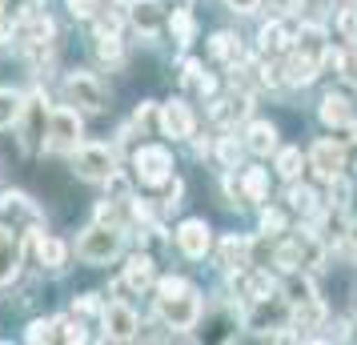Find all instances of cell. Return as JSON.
<instances>
[{
	"mask_svg": "<svg viewBox=\"0 0 357 345\" xmlns=\"http://www.w3.org/2000/svg\"><path fill=\"white\" fill-rule=\"evenodd\" d=\"M81 137H84L81 109H73V105L49 109V129H45V148L49 153H68L73 157V148L81 145Z\"/></svg>",
	"mask_w": 357,
	"mask_h": 345,
	"instance_id": "3",
	"label": "cell"
},
{
	"mask_svg": "<svg viewBox=\"0 0 357 345\" xmlns=\"http://www.w3.org/2000/svg\"><path fill=\"white\" fill-rule=\"evenodd\" d=\"M269 261H273L285 277H289V273H297V269L305 265V241H285V245H277Z\"/></svg>",
	"mask_w": 357,
	"mask_h": 345,
	"instance_id": "23",
	"label": "cell"
},
{
	"mask_svg": "<svg viewBox=\"0 0 357 345\" xmlns=\"http://www.w3.org/2000/svg\"><path fill=\"white\" fill-rule=\"evenodd\" d=\"M245 148H249L253 157L277 153V125H269V121H249V129H245Z\"/></svg>",
	"mask_w": 357,
	"mask_h": 345,
	"instance_id": "17",
	"label": "cell"
},
{
	"mask_svg": "<svg viewBox=\"0 0 357 345\" xmlns=\"http://www.w3.org/2000/svg\"><path fill=\"white\" fill-rule=\"evenodd\" d=\"M0 13H4V0H0Z\"/></svg>",
	"mask_w": 357,
	"mask_h": 345,
	"instance_id": "47",
	"label": "cell"
},
{
	"mask_svg": "<svg viewBox=\"0 0 357 345\" xmlns=\"http://www.w3.org/2000/svg\"><path fill=\"white\" fill-rule=\"evenodd\" d=\"M257 49H261V52H269V56H281V52H289V49H293V36H289V29L281 24V17H269V24H261Z\"/></svg>",
	"mask_w": 357,
	"mask_h": 345,
	"instance_id": "16",
	"label": "cell"
},
{
	"mask_svg": "<svg viewBox=\"0 0 357 345\" xmlns=\"http://www.w3.org/2000/svg\"><path fill=\"white\" fill-rule=\"evenodd\" d=\"M73 169L81 181H109V173H116V148L109 145H97V141H81L73 148Z\"/></svg>",
	"mask_w": 357,
	"mask_h": 345,
	"instance_id": "6",
	"label": "cell"
},
{
	"mask_svg": "<svg viewBox=\"0 0 357 345\" xmlns=\"http://www.w3.org/2000/svg\"><path fill=\"white\" fill-rule=\"evenodd\" d=\"M20 265H24V245H20V233H13L8 225H0V289L13 285L20 277Z\"/></svg>",
	"mask_w": 357,
	"mask_h": 345,
	"instance_id": "12",
	"label": "cell"
},
{
	"mask_svg": "<svg viewBox=\"0 0 357 345\" xmlns=\"http://www.w3.org/2000/svg\"><path fill=\"white\" fill-rule=\"evenodd\" d=\"M285 229H289V217L281 209H261V233L265 237H281Z\"/></svg>",
	"mask_w": 357,
	"mask_h": 345,
	"instance_id": "33",
	"label": "cell"
},
{
	"mask_svg": "<svg viewBox=\"0 0 357 345\" xmlns=\"http://www.w3.org/2000/svg\"><path fill=\"white\" fill-rule=\"evenodd\" d=\"M213 153H217L221 169H237V164H241V141H237V137H221Z\"/></svg>",
	"mask_w": 357,
	"mask_h": 345,
	"instance_id": "32",
	"label": "cell"
},
{
	"mask_svg": "<svg viewBox=\"0 0 357 345\" xmlns=\"http://www.w3.org/2000/svg\"><path fill=\"white\" fill-rule=\"evenodd\" d=\"M321 121L329 129H349L354 125V100L345 97V93H329L321 100Z\"/></svg>",
	"mask_w": 357,
	"mask_h": 345,
	"instance_id": "19",
	"label": "cell"
},
{
	"mask_svg": "<svg viewBox=\"0 0 357 345\" xmlns=\"http://www.w3.org/2000/svg\"><path fill=\"white\" fill-rule=\"evenodd\" d=\"M345 161H349V148L341 145V141H333V137L313 141V148H309V157H305V164L313 169L317 181H329V177L345 173Z\"/></svg>",
	"mask_w": 357,
	"mask_h": 345,
	"instance_id": "8",
	"label": "cell"
},
{
	"mask_svg": "<svg viewBox=\"0 0 357 345\" xmlns=\"http://www.w3.org/2000/svg\"><path fill=\"white\" fill-rule=\"evenodd\" d=\"M349 137H354V148H357V116H354V125H349Z\"/></svg>",
	"mask_w": 357,
	"mask_h": 345,
	"instance_id": "46",
	"label": "cell"
},
{
	"mask_svg": "<svg viewBox=\"0 0 357 345\" xmlns=\"http://www.w3.org/2000/svg\"><path fill=\"white\" fill-rule=\"evenodd\" d=\"M0 217H13V221H24V225H33L36 217H40V209H36V205L24 197V193H13V189H8V193L0 197Z\"/></svg>",
	"mask_w": 357,
	"mask_h": 345,
	"instance_id": "21",
	"label": "cell"
},
{
	"mask_svg": "<svg viewBox=\"0 0 357 345\" xmlns=\"http://www.w3.org/2000/svg\"><path fill=\"white\" fill-rule=\"evenodd\" d=\"M325 321V305L321 297H313L305 305H297V317H293V329H297V337H301V329H317Z\"/></svg>",
	"mask_w": 357,
	"mask_h": 345,
	"instance_id": "30",
	"label": "cell"
},
{
	"mask_svg": "<svg viewBox=\"0 0 357 345\" xmlns=\"http://www.w3.org/2000/svg\"><path fill=\"white\" fill-rule=\"evenodd\" d=\"M165 29L173 33V40H177L181 49H189V45L197 40V20H193V13H189V4L173 8V17L165 20Z\"/></svg>",
	"mask_w": 357,
	"mask_h": 345,
	"instance_id": "20",
	"label": "cell"
},
{
	"mask_svg": "<svg viewBox=\"0 0 357 345\" xmlns=\"http://www.w3.org/2000/svg\"><path fill=\"white\" fill-rule=\"evenodd\" d=\"M281 77H285V84H297V89H305V84H313L317 77H321V65H317V56H309V52H289V61L281 65Z\"/></svg>",
	"mask_w": 357,
	"mask_h": 345,
	"instance_id": "15",
	"label": "cell"
},
{
	"mask_svg": "<svg viewBox=\"0 0 357 345\" xmlns=\"http://www.w3.org/2000/svg\"><path fill=\"white\" fill-rule=\"evenodd\" d=\"M265 8H269V17H289L297 13V0H261Z\"/></svg>",
	"mask_w": 357,
	"mask_h": 345,
	"instance_id": "44",
	"label": "cell"
},
{
	"mask_svg": "<svg viewBox=\"0 0 357 345\" xmlns=\"http://www.w3.org/2000/svg\"><path fill=\"white\" fill-rule=\"evenodd\" d=\"M121 249H125V225H89L81 233V241H77V257L89 265H109L113 257H121Z\"/></svg>",
	"mask_w": 357,
	"mask_h": 345,
	"instance_id": "2",
	"label": "cell"
},
{
	"mask_svg": "<svg viewBox=\"0 0 357 345\" xmlns=\"http://www.w3.org/2000/svg\"><path fill=\"white\" fill-rule=\"evenodd\" d=\"M56 329H61V333H56L61 342H84V337H89L84 325H81V317H77V321H56Z\"/></svg>",
	"mask_w": 357,
	"mask_h": 345,
	"instance_id": "41",
	"label": "cell"
},
{
	"mask_svg": "<svg viewBox=\"0 0 357 345\" xmlns=\"http://www.w3.org/2000/svg\"><path fill=\"white\" fill-rule=\"evenodd\" d=\"M13 129H20V148H24L29 157L45 145V129H49V100H45V93L24 97V113H20V121Z\"/></svg>",
	"mask_w": 357,
	"mask_h": 345,
	"instance_id": "7",
	"label": "cell"
},
{
	"mask_svg": "<svg viewBox=\"0 0 357 345\" xmlns=\"http://www.w3.org/2000/svg\"><path fill=\"white\" fill-rule=\"evenodd\" d=\"M132 177L145 189H165V185L173 181V153L165 145L132 148Z\"/></svg>",
	"mask_w": 357,
	"mask_h": 345,
	"instance_id": "4",
	"label": "cell"
},
{
	"mask_svg": "<svg viewBox=\"0 0 357 345\" xmlns=\"http://www.w3.org/2000/svg\"><path fill=\"white\" fill-rule=\"evenodd\" d=\"M209 52H213V61H221V65H237L241 61V40L233 33H213Z\"/></svg>",
	"mask_w": 357,
	"mask_h": 345,
	"instance_id": "26",
	"label": "cell"
},
{
	"mask_svg": "<svg viewBox=\"0 0 357 345\" xmlns=\"http://www.w3.org/2000/svg\"><path fill=\"white\" fill-rule=\"evenodd\" d=\"M157 129H161L165 137H173V141H189L197 132V116L185 100H169V105L157 109Z\"/></svg>",
	"mask_w": 357,
	"mask_h": 345,
	"instance_id": "10",
	"label": "cell"
},
{
	"mask_svg": "<svg viewBox=\"0 0 357 345\" xmlns=\"http://www.w3.org/2000/svg\"><path fill=\"white\" fill-rule=\"evenodd\" d=\"M337 33H341V40H357V8L354 4L337 13Z\"/></svg>",
	"mask_w": 357,
	"mask_h": 345,
	"instance_id": "37",
	"label": "cell"
},
{
	"mask_svg": "<svg viewBox=\"0 0 357 345\" xmlns=\"http://www.w3.org/2000/svg\"><path fill=\"white\" fill-rule=\"evenodd\" d=\"M337 77H341V81H345V84H354V89H357V40H349V49L341 52Z\"/></svg>",
	"mask_w": 357,
	"mask_h": 345,
	"instance_id": "34",
	"label": "cell"
},
{
	"mask_svg": "<svg viewBox=\"0 0 357 345\" xmlns=\"http://www.w3.org/2000/svg\"><path fill=\"white\" fill-rule=\"evenodd\" d=\"M65 105L81 109V113H105L109 109V89L100 84V77L77 68V72L65 77Z\"/></svg>",
	"mask_w": 357,
	"mask_h": 345,
	"instance_id": "5",
	"label": "cell"
},
{
	"mask_svg": "<svg viewBox=\"0 0 357 345\" xmlns=\"http://www.w3.org/2000/svg\"><path fill=\"white\" fill-rule=\"evenodd\" d=\"M93 49H97L100 65H109V68L125 65V40H121V33H113V29H97V33H93Z\"/></svg>",
	"mask_w": 357,
	"mask_h": 345,
	"instance_id": "18",
	"label": "cell"
},
{
	"mask_svg": "<svg viewBox=\"0 0 357 345\" xmlns=\"http://www.w3.org/2000/svg\"><path fill=\"white\" fill-rule=\"evenodd\" d=\"M116 4H125V0H116Z\"/></svg>",
	"mask_w": 357,
	"mask_h": 345,
	"instance_id": "48",
	"label": "cell"
},
{
	"mask_svg": "<svg viewBox=\"0 0 357 345\" xmlns=\"http://www.w3.org/2000/svg\"><path fill=\"white\" fill-rule=\"evenodd\" d=\"M129 20H132V29H137L141 36H157L165 29L161 0H132L129 4Z\"/></svg>",
	"mask_w": 357,
	"mask_h": 345,
	"instance_id": "14",
	"label": "cell"
},
{
	"mask_svg": "<svg viewBox=\"0 0 357 345\" xmlns=\"http://www.w3.org/2000/svg\"><path fill=\"white\" fill-rule=\"evenodd\" d=\"M201 77H205L201 61H193V56H189V61H181V84H185V89H197V81H201Z\"/></svg>",
	"mask_w": 357,
	"mask_h": 345,
	"instance_id": "38",
	"label": "cell"
},
{
	"mask_svg": "<svg viewBox=\"0 0 357 345\" xmlns=\"http://www.w3.org/2000/svg\"><path fill=\"white\" fill-rule=\"evenodd\" d=\"M217 265H221V269H241V265H249V241L225 237L221 249H217Z\"/></svg>",
	"mask_w": 357,
	"mask_h": 345,
	"instance_id": "24",
	"label": "cell"
},
{
	"mask_svg": "<svg viewBox=\"0 0 357 345\" xmlns=\"http://www.w3.org/2000/svg\"><path fill=\"white\" fill-rule=\"evenodd\" d=\"M313 297H317L313 277H305L301 269H297V273H289V281H285V301H289V305H305V301H313Z\"/></svg>",
	"mask_w": 357,
	"mask_h": 345,
	"instance_id": "28",
	"label": "cell"
},
{
	"mask_svg": "<svg viewBox=\"0 0 357 345\" xmlns=\"http://www.w3.org/2000/svg\"><path fill=\"white\" fill-rule=\"evenodd\" d=\"M68 13L77 20H93L100 13V0H68Z\"/></svg>",
	"mask_w": 357,
	"mask_h": 345,
	"instance_id": "40",
	"label": "cell"
},
{
	"mask_svg": "<svg viewBox=\"0 0 357 345\" xmlns=\"http://www.w3.org/2000/svg\"><path fill=\"white\" fill-rule=\"evenodd\" d=\"M297 17L321 20V17H325V0H297Z\"/></svg>",
	"mask_w": 357,
	"mask_h": 345,
	"instance_id": "43",
	"label": "cell"
},
{
	"mask_svg": "<svg viewBox=\"0 0 357 345\" xmlns=\"http://www.w3.org/2000/svg\"><path fill=\"white\" fill-rule=\"evenodd\" d=\"M157 313L169 329H197L201 321V289L185 277H157Z\"/></svg>",
	"mask_w": 357,
	"mask_h": 345,
	"instance_id": "1",
	"label": "cell"
},
{
	"mask_svg": "<svg viewBox=\"0 0 357 345\" xmlns=\"http://www.w3.org/2000/svg\"><path fill=\"white\" fill-rule=\"evenodd\" d=\"M100 325H105V337L109 342H132L137 337V313H132L129 301H109L105 309H100Z\"/></svg>",
	"mask_w": 357,
	"mask_h": 345,
	"instance_id": "11",
	"label": "cell"
},
{
	"mask_svg": "<svg viewBox=\"0 0 357 345\" xmlns=\"http://www.w3.org/2000/svg\"><path fill=\"white\" fill-rule=\"evenodd\" d=\"M301 169H305V157H301V148H277V177H285V181H297V177H301Z\"/></svg>",
	"mask_w": 357,
	"mask_h": 345,
	"instance_id": "31",
	"label": "cell"
},
{
	"mask_svg": "<svg viewBox=\"0 0 357 345\" xmlns=\"http://www.w3.org/2000/svg\"><path fill=\"white\" fill-rule=\"evenodd\" d=\"M349 4H357V0H349Z\"/></svg>",
	"mask_w": 357,
	"mask_h": 345,
	"instance_id": "49",
	"label": "cell"
},
{
	"mask_svg": "<svg viewBox=\"0 0 357 345\" xmlns=\"http://www.w3.org/2000/svg\"><path fill=\"white\" fill-rule=\"evenodd\" d=\"M109 197L116 201V205H125V201H129V181H125V177H121V169H116V173H109Z\"/></svg>",
	"mask_w": 357,
	"mask_h": 345,
	"instance_id": "39",
	"label": "cell"
},
{
	"mask_svg": "<svg viewBox=\"0 0 357 345\" xmlns=\"http://www.w3.org/2000/svg\"><path fill=\"white\" fill-rule=\"evenodd\" d=\"M241 197L261 205V201L269 197V173L265 169H245L241 173Z\"/></svg>",
	"mask_w": 357,
	"mask_h": 345,
	"instance_id": "25",
	"label": "cell"
},
{
	"mask_svg": "<svg viewBox=\"0 0 357 345\" xmlns=\"http://www.w3.org/2000/svg\"><path fill=\"white\" fill-rule=\"evenodd\" d=\"M121 281H125V289H132V293H149L157 285V265H153V257L149 253H132L129 261H125Z\"/></svg>",
	"mask_w": 357,
	"mask_h": 345,
	"instance_id": "13",
	"label": "cell"
},
{
	"mask_svg": "<svg viewBox=\"0 0 357 345\" xmlns=\"http://www.w3.org/2000/svg\"><path fill=\"white\" fill-rule=\"evenodd\" d=\"M52 337H56V321H49V317H45V321H33V325L24 329V342H52Z\"/></svg>",
	"mask_w": 357,
	"mask_h": 345,
	"instance_id": "36",
	"label": "cell"
},
{
	"mask_svg": "<svg viewBox=\"0 0 357 345\" xmlns=\"http://www.w3.org/2000/svg\"><path fill=\"white\" fill-rule=\"evenodd\" d=\"M229 8H233V13H241V17H249V13H257L261 8V0H225Z\"/></svg>",
	"mask_w": 357,
	"mask_h": 345,
	"instance_id": "45",
	"label": "cell"
},
{
	"mask_svg": "<svg viewBox=\"0 0 357 345\" xmlns=\"http://www.w3.org/2000/svg\"><path fill=\"white\" fill-rule=\"evenodd\" d=\"M177 249L189 257V261H201V257H209V249H213V229H209V221L205 217H189V221H181L177 225Z\"/></svg>",
	"mask_w": 357,
	"mask_h": 345,
	"instance_id": "9",
	"label": "cell"
},
{
	"mask_svg": "<svg viewBox=\"0 0 357 345\" xmlns=\"http://www.w3.org/2000/svg\"><path fill=\"white\" fill-rule=\"evenodd\" d=\"M157 109H161V105L145 100V105H141V109L132 113V125H137V129H149V125H157Z\"/></svg>",
	"mask_w": 357,
	"mask_h": 345,
	"instance_id": "42",
	"label": "cell"
},
{
	"mask_svg": "<svg viewBox=\"0 0 357 345\" xmlns=\"http://www.w3.org/2000/svg\"><path fill=\"white\" fill-rule=\"evenodd\" d=\"M24 113V93L17 89H0V129H13Z\"/></svg>",
	"mask_w": 357,
	"mask_h": 345,
	"instance_id": "29",
	"label": "cell"
},
{
	"mask_svg": "<svg viewBox=\"0 0 357 345\" xmlns=\"http://www.w3.org/2000/svg\"><path fill=\"white\" fill-rule=\"evenodd\" d=\"M100 309H105L100 293H81L77 301H73V313H77V317H97Z\"/></svg>",
	"mask_w": 357,
	"mask_h": 345,
	"instance_id": "35",
	"label": "cell"
},
{
	"mask_svg": "<svg viewBox=\"0 0 357 345\" xmlns=\"http://www.w3.org/2000/svg\"><path fill=\"white\" fill-rule=\"evenodd\" d=\"M36 261L45 265V269H52V273H61L65 261H68V245L61 237H40V241H36Z\"/></svg>",
	"mask_w": 357,
	"mask_h": 345,
	"instance_id": "22",
	"label": "cell"
},
{
	"mask_svg": "<svg viewBox=\"0 0 357 345\" xmlns=\"http://www.w3.org/2000/svg\"><path fill=\"white\" fill-rule=\"evenodd\" d=\"M285 201H289L293 213H301V217H313V213H317V189H309V185L289 181V193H285Z\"/></svg>",
	"mask_w": 357,
	"mask_h": 345,
	"instance_id": "27",
	"label": "cell"
}]
</instances>
